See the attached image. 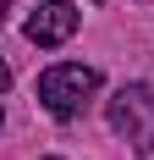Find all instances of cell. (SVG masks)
I'll return each instance as SVG.
<instances>
[{
	"label": "cell",
	"instance_id": "cell-8",
	"mask_svg": "<svg viewBox=\"0 0 154 160\" xmlns=\"http://www.w3.org/2000/svg\"><path fill=\"white\" fill-rule=\"evenodd\" d=\"M94 6H99V0H94Z\"/></svg>",
	"mask_w": 154,
	"mask_h": 160
},
{
	"label": "cell",
	"instance_id": "cell-2",
	"mask_svg": "<svg viewBox=\"0 0 154 160\" xmlns=\"http://www.w3.org/2000/svg\"><path fill=\"white\" fill-rule=\"evenodd\" d=\"M110 116V132L121 138V144H132L138 155H154V88L149 83H127V88H116L105 105Z\"/></svg>",
	"mask_w": 154,
	"mask_h": 160
},
{
	"label": "cell",
	"instance_id": "cell-3",
	"mask_svg": "<svg viewBox=\"0 0 154 160\" xmlns=\"http://www.w3.org/2000/svg\"><path fill=\"white\" fill-rule=\"evenodd\" d=\"M22 33H28V44H39V50L66 44V39L77 33V6H72V0H44V6H33V11H28Z\"/></svg>",
	"mask_w": 154,
	"mask_h": 160
},
{
	"label": "cell",
	"instance_id": "cell-4",
	"mask_svg": "<svg viewBox=\"0 0 154 160\" xmlns=\"http://www.w3.org/2000/svg\"><path fill=\"white\" fill-rule=\"evenodd\" d=\"M6 88H11V66L0 61V94H6Z\"/></svg>",
	"mask_w": 154,
	"mask_h": 160
},
{
	"label": "cell",
	"instance_id": "cell-1",
	"mask_svg": "<svg viewBox=\"0 0 154 160\" xmlns=\"http://www.w3.org/2000/svg\"><path fill=\"white\" fill-rule=\"evenodd\" d=\"M94 94H99V66H83V61H61V66H50L44 78H39V105L55 122L83 116Z\"/></svg>",
	"mask_w": 154,
	"mask_h": 160
},
{
	"label": "cell",
	"instance_id": "cell-5",
	"mask_svg": "<svg viewBox=\"0 0 154 160\" xmlns=\"http://www.w3.org/2000/svg\"><path fill=\"white\" fill-rule=\"evenodd\" d=\"M6 6H11V0H0V22H6Z\"/></svg>",
	"mask_w": 154,
	"mask_h": 160
},
{
	"label": "cell",
	"instance_id": "cell-6",
	"mask_svg": "<svg viewBox=\"0 0 154 160\" xmlns=\"http://www.w3.org/2000/svg\"><path fill=\"white\" fill-rule=\"evenodd\" d=\"M44 160H61V155H44Z\"/></svg>",
	"mask_w": 154,
	"mask_h": 160
},
{
	"label": "cell",
	"instance_id": "cell-7",
	"mask_svg": "<svg viewBox=\"0 0 154 160\" xmlns=\"http://www.w3.org/2000/svg\"><path fill=\"white\" fill-rule=\"evenodd\" d=\"M0 122H6V111H0Z\"/></svg>",
	"mask_w": 154,
	"mask_h": 160
}]
</instances>
